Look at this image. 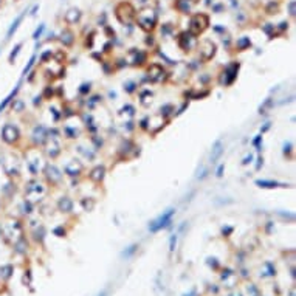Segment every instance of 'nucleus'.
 Listing matches in <instances>:
<instances>
[{"instance_id": "9d476101", "label": "nucleus", "mask_w": 296, "mask_h": 296, "mask_svg": "<svg viewBox=\"0 0 296 296\" xmlns=\"http://www.w3.org/2000/svg\"><path fill=\"white\" fill-rule=\"evenodd\" d=\"M44 30H45V25L42 23V25L39 26V28L36 30V31H34V34H33V37H34V39H36V40L39 39V37H40V34H42V31H44Z\"/></svg>"}, {"instance_id": "423d86ee", "label": "nucleus", "mask_w": 296, "mask_h": 296, "mask_svg": "<svg viewBox=\"0 0 296 296\" xmlns=\"http://www.w3.org/2000/svg\"><path fill=\"white\" fill-rule=\"evenodd\" d=\"M81 19V13L76 8H71L68 9V13L65 14V22L67 23H76V22Z\"/></svg>"}, {"instance_id": "7ed1b4c3", "label": "nucleus", "mask_w": 296, "mask_h": 296, "mask_svg": "<svg viewBox=\"0 0 296 296\" xmlns=\"http://www.w3.org/2000/svg\"><path fill=\"white\" fill-rule=\"evenodd\" d=\"M2 136H3V140H5L6 143H14V141H17L19 140V130L16 127L13 126V124H5L2 129Z\"/></svg>"}, {"instance_id": "0eeeda50", "label": "nucleus", "mask_w": 296, "mask_h": 296, "mask_svg": "<svg viewBox=\"0 0 296 296\" xmlns=\"http://www.w3.org/2000/svg\"><path fill=\"white\" fill-rule=\"evenodd\" d=\"M256 185L260 188H278V186H285V185H281L278 181H268V180H256Z\"/></svg>"}, {"instance_id": "4468645a", "label": "nucleus", "mask_w": 296, "mask_h": 296, "mask_svg": "<svg viewBox=\"0 0 296 296\" xmlns=\"http://www.w3.org/2000/svg\"><path fill=\"white\" fill-rule=\"evenodd\" d=\"M222 170H223V166H220V168H219V170H217V175H219V177L222 175Z\"/></svg>"}, {"instance_id": "f03ea898", "label": "nucleus", "mask_w": 296, "mask_h": 296, "mask_svg": "<svg viewBox=\"0 0 296 296\" xmlns=\"http://www.w3.org/2000/svg\"><path fill=\"white\" fill-rule=\"evenodd\" d=\"M206 25H208V17L205 14H195L191 20V30L197 34L202 33L206 28Z\"/></svg>"}, {"instance_id": "f257e3e1", "label": "nucleus", "mask_w": 296, "mask_h": 296, "mask_svg": "<svg viewBox=\"0 0 296 296\" xmlns=\"http://www.w3.org/2000/svg\"><path fill=\"white\" fill-rule=\"evenodd\" d=\"M174 214H175V209L174 208H169V209H166L163 214H160L155 220H152L149 225V230L152 231V233H157V231H160L161 228H164V226L169 225V222L172 220Z\"/></svg>"}, {"instance_id": "39448f33", "label": "nucleus", "mask_w": 296, "mask_h": 296, "mask_svg": "<svg viewBox=\"0 0 296 296\" xmlns=\"http://www.w3.org/2000/svg\"><path fill=\"white\" fill-rule=\"evenodd\" d=\"M223 152V144L220 140H217V141L214 143V146H212V150H211V161L212 163H215L220 158V155H222Z\"/></svg>"}, {"instance_id": "6e6552de", "label": "nucleus", "mask_w": 296, "mask_h": 296, "mask_svg": "<svg viewBox=\"0 0 296 296\" xmlns=\"http://www.w3.org/2000/svg\"><path fill=\"white\" fill-rule=\"evenodd\" d=\"M25 14H26V11H23V13H22L20 16H19V17L16 19V20L13 22V25L9 26L8 33H6V36H8V37H11V36H13V33H14V31H16V30L19 28V23H20V22H22V19H23V16H25Z\"/></svg>"}, {"instance_id": "1a4fd4ad", "label": "nucleus", "mask_w": 296, "mask_h": 296, "mask_svg": "<svg viewBox=\"0 0 296 296\" xmlns=\"http://www.w3.org/2000/svg\"><path fill=\"white\" fill-rule=\"evenodd\" d=\"M60 40H62V44H64V45H71V44H73V34H71L70 31L62 33V36H60Z\"/></svg>"}, {"instance_id": "9b49d317", "label": "nucleus", "mask_w": 296, "mask_h": 296, "mask_svg": "<svg viewBox=\"0 0 296 296\" xmlns=\"http://www.w3.org/2000/svg\"><path fill=\"white\" fill-rule=\"evenodd\" d=\"M20 47H22V44H19L17 47L14 48V51L11 53V56H9V60H13V59H14V58H16V56H17V53H19V50H20Z\"/></svg>"}, {"instance_id": "ddd939ff", "label": "nucleus", "mask_w": 296, "mask_h": 296, "mask_svg": "<svg viewBox=\"0 0 296 296\" xmlns=\"http://www.w3.org/2000/svg\"><path fill=\"white\" fill-rule=\"evenodd\" d=\"M290 14L295 16V2H290Z\"/></svg>"}, {"instance_id": "f8f14e48", "label": "nucleus", "mask_w": 296, "mask_h": 296, "mask_svg": "<svg viewBox=\"0 0 296 296\" xmlns=\"http://www.w3.org/2000/svg\"><path fill=\"white\" fill-rule=\"evenodd\" d=\"M34 59H36V58H34V56H33V58H31V60H30V64H28V67H26L25 70H23V75H26V73H28V71H30V68L33 67V64H34Z\"/></svg>"}, {"instance_id": "20e7f679", "label": "nucleus", "mask_w": 296, "mask_h": 296, "mask_svg": "<svg viewBox=\"0 0 296 296\" xmlns=\"http://www.w3.org/2000/svg\"><path fill=\"white\" fill-rule=\"evenodd\" d=\"M140 23L144 30H150L155 23V16H154V11H144L143 14H140L138 17Z\"/></svg>"}]
</instances>
